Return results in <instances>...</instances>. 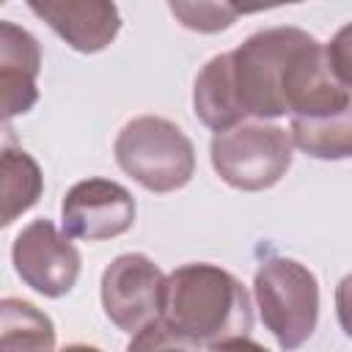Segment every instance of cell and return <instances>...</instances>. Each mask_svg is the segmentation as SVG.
Segmentation results:
<instances>
[{
	"label": "cell",
	"mask_w": 352,
	"mask_h": 352,
	"mask_svg": "<svg viewBox=\"0 0 352 352\" xmlns=\"http://www.w3.org/2000/svg\"><path fill=\"white\" fill-rule=\"evenodd\" d=\"M160 322L206 349L245 338L253 330V302L245 283L220 264L192 261L165 275Z\"/></svg>",
	"instance_id": "1"
},
{
	"label": "cell",
	"mask_w": 352,
	"mask_h": 352,
	"mask_svg": "<svg viewBox=\"0 0 352 352\" xmlns=\"http://www.w3.org/2000/svg\"><path fill=\"white\" fill-rule=\"evenodd\" d=\"M314 36L294 25H278L250 33L228 52L231 85L245 121H272L286 116L283 77L294 55Z\"/></svg>",
	"instance_id": "2"
},
{
	"label": "cell",
	"mask_w": 352,
	"mask_h": 352,
	"mask_svg": "<svg viewBox=\"0 0 352 352\" xmlns=\"http://www.w3.org/2000/svg\"><path fill=\"white\" fill-rule=\"evenodd\" d=\"M118 168L148 192H176L195 173V146L184 129L162 116H138L113 143Z\"/></svg>",
	"instance_id": "3"
},
{
	"label": "cell",
	"mask_w": 352,
	"mask_h": 352,
	"mask_svg": "<svg viewBox=\"0 0 352 352\" xmlns=\"http://www.w3.org/2000/svg\"><path fill=\"white\" fill-rule=\"evenodd\" d=\"M253 297L264 327L283 352L300 349L319 322V280L316 275L286 256H272L253 275Z\"/></svg>",
	"instance_id": "4"
},
{
	"label": "cell",
	"mask_w": 352,
	"mask_h": 352,
	"mask_svg": "<svg viewBox=\"0 0 352 352\" xmlns=\"http://www.w3.org/2000/svg\"><path fill=\"white\" fill-rule=\"evenodd\" d=\"M214 173L234 190L261 192L275 187L294 160L292 138L270 121H242L226 132H214L209 143Z\"/></svg>",
	"instance_id": "5"
},
{
	"label": "cell",
	"mask_w": 352,
	"mask_h": 352,
	"mask_svg": "<svg viewBox=\"0 0 352 352\" xmlns=\"http://www.w3.org/2000/svg\"><path fill=\"white\" fill-rule=\"evenodd\" d=\"M162 292H165V272L146 253L116 256L104 267L99 280L104 316L121 333L129 336L160 322Z\"/></svg>",
	"instance_id": "6"
},
{
	"label": "cell",
	"mask_w": 352,
	"mask_h": 352,
	"mask_svg": "<svg viewBox=\"0 0 352 352\" xmlns=\"http://www.w3.org/2000/svg\"><path fill=\"white\" fill-rule=\"evenodd\" d=\"M11 264L28 289L58 300L74 289L82 258L74 242L63 236L52 220L38 217L16 234L11 245Z\"/></svg>",
	"instance_id": "7"
},
{
	"label": "cell",
	"mask_w": 352,
	"mask_h": 352,
	"mask_svg": "<svg viewBox=\"0 0 352 352\" xmlns=\"http://www.w3.org/2000/svg\"><path fill=\"white\" fill-rule=\"evenodd\" d=\"M135 198L113 179H82L69 187L60 204V231L69 239L104 242L135 226Z\"/></svg>",
	"instance_id": "8"
},
{
	"label": "cell",
	"mask_w": 352,
	"mask_h": 352,
	"mask_svg": "<svg viewBox=\"0 0 352 352\" xmlns=\"http://www.w3.org/2000/svg\"><path fill=\"white\" fill-rule=\"evenodd\" d=\"M28 8L82 55L102 52L121 30L118 6L107 0H33Z\"/></svg>",
	"instance_id": "9"
},
{
	"label": "cell",
	"mask_w": 352,
	"mask_h": 352,
	"mask_svg": "<svg viewBox=\"0 0 352 352\" xmlns=\"http://www.w3.org/2000/svg\"><path fill=\"white\" fill-rule=\"evenodd\" d=\"M192 110L195 118L212 132H226L245 121V116L236 107V96L231 85L228 52L209 58L198 72L192 85Z\"/></svg>",
	"instance_id": "10"
},
{
	"label": "cell",
	"mask_w": 352,
	"mask_h": 352,
	"mask_svg": "<svg viewBox=\"0 0 352 352\" xmlns=\"http://www.w3.org/2000/svg\"><path fill=\"white\" fill-rule=\"evenodd\" d=\"M44 192V173L22 146L0 154V228L30 212Z\"/></svg>",
	"instance_id": "11"
},
{
	"label": "cell",
	"mask_w": 352,
	"mask_h": 352,
	"mask_svg": "<svg viewBox=\"0 0 352 352\" xmlns=\"http://www.w3.org/2000/svg\"><path fill=\"white\" fill-rule=\"evenodd\" d=\"M55 322L22 297H0V352H55Z\"/></svg>",
	"instance_id": "12"
},
{
	"label": "cell",
	"mask_w": 352,
	"mask_h": 352,
	"mask_svg": "<svg viewBox=\"0 0 352 352\" xmlns=\"http://www.w3.org/2000/svg\"><path fill=\"white\" fill-rule=\"evenodd\" d=\"M292 146L314 160H346L352 154V113L322 118H289Z\"/></svg>",
	"instance_id": "13"
},
{
	"label": "cell",
	"mask_w": 352,
	"mask_h": 352,
	"mask_svg": "<svg viewBox=\"0 0 352 352\" xmlns=\"http://www.w3.org/2000/svg\"><path fill=\"white\" fill-rule=\"evenodd\" d=\"M0 72H25L30 77L41 72L38 38L8 19H0Z\"/></svg>",
	"instance_id": "14"
},
{
	"label": "cell",
	"mask_w": 352,
	"mask_h": 352,
	"mask_svg": "<svg viewBox=\"0 0 352 352\" xmlns=\"http://www.w3.org/2000/svg\"><path fill=\"white\" fill-rule=\"evenodd\" d=\"M170 14L190 30L198 33H217L236 22L239 8L228 3H168Z\"/></svg>",
	"instance_id": "15"
},
{
	"label": "cell",
	"mask_w": 352,
	"mask_h": 352,
	"mask_svg": "<svg viewBox=\"0 0 352 352\" xmlns=\"http://www.w3.org/2000/svg\"><path fill=\"white\" fill-rule=\"evenodd\" d=\"M38 77L25 72H0V118L11 121L14 116H25L38 102Z\"/></svg>",
	"instance_id": "16"
},
{
	"label": "cell",
	"mask_w": 352,
	"mask_h": 352,
	"mask_svg": "<svg viewBox=\"0 0 352 352\" xmlns=\"http://www.w3.org/2000/svg\"><path fill=\"white\" fill-rule=\"evenodd\" d=\"M126 352H204V349L176 336L162 322H154L132 336V341L126 344Z\"/></svg>",
	"instance_id": "17"
},
{
	"label": "cell",
	"mask_w": 352,
	"mask_h": 352,
	"mask_svg": "<svg viewBox=\"0 0 352 352\" xmlns=\"http://www.w3.org/2000/svg\"><path fill=\"white\" fill-rule=\"evenodd\" d=\"M204 352H270L267 346H261L258 341H253L250 336L245 338H231V341H220L214 346H206Z\"/></svg>",
	"instance_id": "18"
},
{
	"label": "cell",
	"mask_w": 352,
	"mask_h": 352,
	"mask_svg": "<svg viewBox=\"0 0 352 352\" xmlns=\"http://www.w3.org/2000/svg\"><path fill=\"white\" fill-rule=\"evenodd\" d=\"M16 146H19V138H16L14 124L0 118V154L8 151V148H16Z\"/></svg>",
	"instance_id": "19"
},
{
	"label": "cell",
	"mask_w": 352,
	"mask_h": 352,
	"mask_svg": "<svg viewBox=\"0 0 352 352\" xmlns=\"http://www.w3.org/2000/svg\"><path fill=\"white\" fill-rule=\"evenodd\" d=\"M60 352H102V349L94 346V344H69V346H63Z\"/></svg>",
	"instance_id": "20"
}]
</instances>
